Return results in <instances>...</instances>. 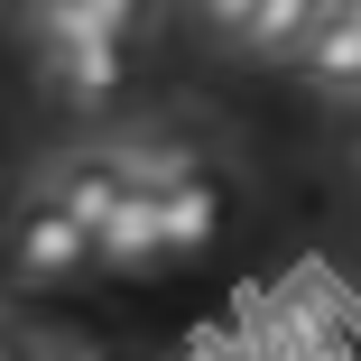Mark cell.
<instances>
[{
	"label": "cell",
	"mask_w": 361,
	"mask_h": 361,
	"mask_svg": "<svg viewBox=\"0 0 361 361\" xmlns=\"http://www.w3.org/2000/svg\"><path fill=\"white\" fill-rule=\"evenodd\" d=\"M0 250H10V278H19V287H75L84 269H102L93 232H84V223H75V213H65L47 185H28V195L10 204Z\"/></svg>",
	"instance_id": "cell-1"
},
{
	"label": "cell",
	"mask_w": 361,
	"mask_h": 361,
	"mask_svg": "<svg viewBox=\"0 0 361 361\" xmlns=\"http://www.w3.org/2000/svg\"><path fill=\"white\" fill-rule=\"evenodd\" d=\"M324 19V0H213V10L195 19L213 47H241V56H269V65H297L306 37Z\"/></svg>",
	"instance_id": "cell-2"
},
{
	"label": "cell",
	"mask_w": 361,
	"mask_h": 361,
	"mask_svg": "<svg viewBox=\"0 0 361 361\" xmlns=\"http://www.w3.org/2000/svg\"><path fill=\"white\" fill-rule=\"evenodd\" d=\"M149 195H158L167 259H195V250H213V241H223V223H232V185H223V167H213V158H195V167L158 176Z\"/></svg>",
	"instance_id": "cell-3"
},
{
	"label": "cell",
	"mask_w": 361,
	"mask_h": 361,
	"mask_svg": "<svg viewBox=\"0 0 361 361\" xmlns=\"http://www.w3.org/2000/svg\"><path fill=\"white\" fill-rule=\"evenodd\" d=\"M158 19L139 10V0H47V10H19V37L37 56L56 47H139Z\"/></svg>",
	"instance_id": "cell-4"
},
{
	"label": "cell",
	"mask_w": 361,
	"mask_h": 361,
	"mask_svg": "<svg viewBox=\"0 0 361 361\" xmlns=\"http://www.w3.org/2000/svg\"><path fill=\"white\" fill-rule=\"evenodd\" d=\"M37 185H47L65 213H75L84 232H102L111 213H121V195H130L139 176H130V158H121V139H84V149H65V158L37 176Z\"/></svg>",
	"instance_id": "cell-5"
},
{
	"label": "cell",
	"mask_w": 361,
	"mask_h": 361,
	"mask_svg": "<svg viewBox=\"0 0 361 361\" xmlns=\"http://www.w3.org/2000/svg\"><path fill=\"white\" fill-rule=\"evenodd\" d=\"M287 75H306V84H315L324 102L361 111V0H324V19H315L306 56L287 65Z\"/></svg>",
	"instance_id": "cell-6"
},
{
	"label": "cell",
	"mask_w": 361,
	"mask_h": 361,
	"mask_svg": "<svg viewBox=\"0 0 361 361\" xmlns=\"http://www.w3.org/2000/svg\"><path fill=\"white\" fill-rule=\"evenodd\" d=\"M37 75H47L56 102L102 111V102H121V84H130V47H56V56H37Z\"/></svg>",
	"instance_id": "cell-7"
},
{
	"label": "cell",
	"mask_w": 361,
	"mask_h": 361,
	"mask_svg": "<svg viewBox=\"0 0 361 361\" xmlns=\"http://www.w3.org/2000/svg\"><path fill=\"white\" fill-rule=\"evenodd\" d=\"M93 250H102V269H130V278H149V269H167V232H158V195L149 185H130L121 195V213L93 232Z\"/></svg>",
	"instance_id": "cell-8"
},
{
	"label": "cell",
	"mask_w": 361,
	"mask_h": 361,
	"mask_svg": "<svg viewBox=\"0 0 361 361\" xmlns=\"http://www.w3.org/2000/svg\"><path fill=\"white\" fill-rule=\"evenodd\" d=\"M0 361H37V352H28V343H19L10 324H0Z\"/></svg>",
	"instance_id": "cell-9"
},
{
	"label": "cell",
	"mask_w": 361,
	"mask_h": 361,
	"mask_svg": "<svg viewBox=\"0 0 361 361\" xmlns=\"http://www.w3.org/2000/svg\"><path fill=\"white\" fill-rule=\"evenodd\" d=\"M343 149H352V167H361V111H352V121H343Z\"/></svg>",
	"instance_id": "cell-10"
}]
</instances>
